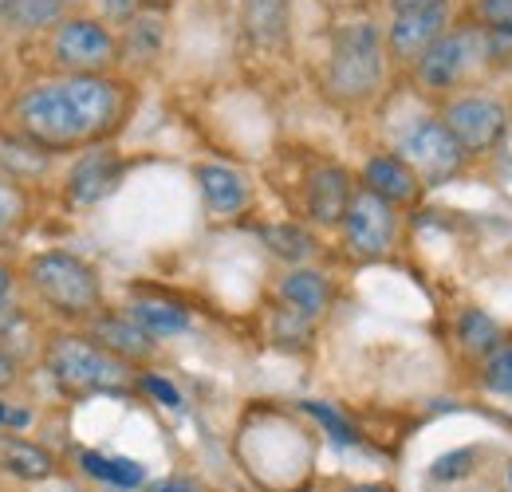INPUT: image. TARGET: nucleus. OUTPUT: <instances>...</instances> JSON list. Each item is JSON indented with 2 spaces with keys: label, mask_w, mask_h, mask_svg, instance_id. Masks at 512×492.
Here are the masks:
<instances>
[{
  "label": "nucleus",
  "mask_w": 512,
  "mask_h": 492,
  "mask_svg": "<svg viewBox=\"0 0 512 492\" xmlns=\"http://www.w3.org/2000/svg\"><path fill=\"white\" fill-rule=\"evenodd\" d=\"M127 115V95L107 75H67L36 83L12 103V126L36 150H75L103 142Z\"/></svg>",
  "instance_id": "1"
},
{
  "label": "nucleus",
  "mask_w": 512,
  "mask_h": 492,
  "mask_svg": "<svg viewBox=\"0 0 512 492\" xmlns=\"http://www.w3.org/2000/svg\"><path fill=\"white\" fill-rule=\"evenodd\" d=\"M383 83V36L375 24H347L335 32L327 60V91L339 103H367Z\"/></svg>",
  "instance_id": "2"
},
{
  "label": "nucleus",
  "mask_w": 512,
  "mask_h": 492,
  "mask_svg": "<svg viewBox=\"0 0 512 492\" xmlns=\"http://www.w3.org/2000/svg\"><path fill=\"white\" fill-rule=\"evenodd\" d=\"M28 280L36 296L67 319H91L103 308V284L95 268L71 252H40L28 264Z\"/></svg>",
  "instance_id": "3"
},
{
  "label": "nucleus",
  "mask_w": 512,
  "mask_h": 492,
  "mask_svg": "<svg viewBox=\"0 0 512 492\" xmlns=\"http://www.w3.org/2000/svg\"><path fill=\"white\" fill-rule=\"evenodd\" d=\"M48 370L67 394H119L130 390V367L91 339L60 335L48 347Z\"/></svg>",
  "instance_id": "4"
},
{
  "label": "nucleus",
  "mask_w": 512,
  "mask_h": 492,
  "mask_svg": "<svg viewBox=\"0 0 512 492\" xmlns=\"http://www.w3.org/2000/svg\"><path fill=\"white\" fill-rule=\"evenodd\" d=\"M398 158L418 174V182L430 185L457 178V170L465 166V150L457 146V138L449 134L442 119H422L406 126L398 138Z\"/></svg>",
  "instance_id": "5"
},
{
  "label": "nucleus",
  "mask_w": 512,
  "mask_h": 492,
  "mask_svg": "<svg viewBox=\"0 0 512 492\" xmlns=\"http://www.w3.org/2000/svg\"><path fill=\"white\" fill-rule=\"evenodd\" d=\"M485 56H489L485 32H477V28H446V36H438L434 48L414 63V75L430 91H449L473 71V63L485 60Z\"/></svg>",
  "instance_id": "6"
},
{
  "label": "nucleus",
  "mask_w": 512,
  "mask_h": 492,
  "mask_svg": "<svg viewBox=\"0 0 512 492\" xmlns=\"http://www.w3.org/2000/svg\"><path fill=\"white\" fill-rule=\"evenodd\" d=\"M398 237V209L371 189H359L343 217V245L359 260H383Z\"/></svg>",
  "instance_id": "7"
},
{
  "label": "nucleus",
  "mask_w": 512,
  "mask_h": 492,
  "mask_svg": "<svg viewBox=\"0 0 512 492\" xmlns=\"http://www.w3.org/2000/svg\"><path fill=\"white\" fill-rule=\"evenodd\" d=\"M442 123L457 138V146L469 154H489L509 134V107L489 95H461L442 111Z\"/></svg>",
  "instance_id": "8"
},
{
  "label": "nucleus",
  "mask_w": 512,
  "mask_h": 492,
  "mask_svg": "<svg viewBox=\"0 0 512 492\" xmlns=\"http://www.w3.org/2000/svg\"><path fill=\"white\" fill-rule=\"evenodd\" d=\"M52 60L71 75H99L119 60V44L99 20H64L52 36Z\"/></svg>",
  "instance_id": "9"
},
{
  "label": "nucleus",
  "mask_w": 512,
  "mask_h": 492,
  "mask_svg": "<svg viewBox=\"0 0 512 492\" xmlns=\"http://www.w3.org/2000/svg\"><path fill=\"white\" fill-rule=\"evenodd\" d=\"M446 36V4L438 8H410V12H394L390 32H386V48L394 60H422L434 40Z\"/></svg>",
  "instance_id": "10"
},
{
  "label": "nucleus",
  "mask_w": 512,
  "mask_h": 492,
  "mask_svg": "<svg viewBox=\"0 0 512 492\" xmlns=\"http://www.w3.org/2000/svg\"><path fill=\"white\" fill-rule=\"evenodd\" d=\"M119 178H123V158L115 150H107V146H95V150H87L71 166V174H67V201L87 209V205L103 201L119 185Z\"/></svg>",
  "instance_id": "11"
},
{
  "label": "nucleus",
  "mask_w": 512,
  "mask_h": 492,
  "mask_svg": "<svg viewBox=\"0 0 512 492\" xmlns=\"http://www.w3.org/2000/svg\"><path fill=\"white\" fill-rule=\"evenodd\" d=\"M351 178H347V170H339V166H323L312 174V182H308V217L316 221V225H343V217H347V205H351Z\"/></svg>",
  "instance_id": "12"
},
{
  "label": "nucleus",
  "mask_w": 512,
  "mask_h": 492,
  "mask_svg": "<svg viewBox=\"0 0 512 492\" xmlns=\"http://www.w3.org/2000/svg\"><path fill=\"white\" fill-rule=\"evenodd\" d=\"M363 189L379 193L390 205H410V201H418L422 182H418V174H414L398 154H375V158L363 166Z\"/></svg>",
  "instance_id": "13"
},
{
  "label": "nucleus",
  "mask_w": 512,
  "mask_h": 492,
  "mask_svg": "<svg viewBox=\"0 0 512 492\" xmlns=\"http://www.w3.org/2000/svg\"><path fill=\"white\" fill-rule=\"evenodd\" d=\"M197 185H201V197L213 217H237L249 205V185L229 166H217V162L197 166Z\"/></svg>",
  "instance_id": "14"
},
{
  "label": "nucleus",
  "mask_w": 512,
  "mask_h": 492,
  "mask_svg": "<svg viewBox=\"0 0 512 492\" xmlns=\"http://www.w3.org/2000/svg\"><path fill=\"white\" fill-rule=\"evenodd\" d=\"M280 304H284L288 315H296L300 323H312L331 304V284L323 280L320 272H312V268H296V272H288L280 280Z\"/></svg>",
  "instance_id": "15"
},
{
  "label": "nucleus",
  "mask_w": 512,
  "mask_h": 492,
  "mask_svg": "<svg viewBox=\"0 0 512 492\" xmlns=\"http://www.w3.org/2000/svg\"><path fill=\"white\" fill-rule=\"evenodd\" d=\"M91 335H95V343H99L103 351H111V355L123 359V363H138V359H150V355H154V339H150L130 315L95 319Z\"/></svg>",
  "instance_id": "16"
},
{
  "label": "nucleus",
  "mask_w": 512,
  "mask_h": 492,
  "mask_svg": "<svg viewBox=\"0 0 512 492\" xmlns=\"http://www.w3.org/2000/svg\"><path fill=\"white\" fill-rule=\"evenodd\" d=\"M288 12H292V0H245L241 4L245 32L260 48H276L288 36Z\"/></svg>",
  "instance_id": "17"
},
{
  "label": "nucleus",
  "mask_w": 512,
  "mask_h": 492,
  "mask_svg": "<svg viewBox=\"0 0 512 492\" xmlns=\"http://www.w3.org/2000/svg\"><path fill=\"white\" fill-rule=\"evenodd\" d=\"M0 465L24 481H48L56 473V457L24 437H12V433H0Z\"/></svg>",
  "instance_id": "18"
},
{
  "label": "nucleus",
  "mask_w": 512,
  "mask_h": 492,
  "mask_svg": "<svg viewBox=\"0 0 512 492\" xmlns=\"http://www.w3.org/2000/svg\"><path fill=\"white\" fill-rule=\"evenodd\" d=\"M127 315L150 339H170V335L190 331V311L170 304V300H134Z\"/></svg>",
  "instance_id": "19"
},
{
  "label": "nucleus",
  "mask_w": 512,
  "mask_h": 492,
  "mask_svg": "<svg viewBox=\"0 0 512 492\" xmlns=\"http://www.w3.org/2000/svg\"><path fill=\"white\" fill-rule=\"evenodd\" d=\"M457 343L469 351V355H481L489 359L497 347H501V327L489 311L481 308H465L457 315Z\"/></svg>",
  "instance_id": "20"
},
{
  "label": "nucleus",
  "mask_w": 512,
  "mask_h": 492,
  "mask_svg": "<svg viewBox=\"0 0 512 492\" xmlns=\"http://www.w3.org/2000/svg\"><path fill=\"white\" fill-rule=\"evenodd\" d=\"M8 28L16 32H44V28H60L64 24V4L60 0H12L8 16H4Z\"/></svg>",
  "instance_id": "21"
},
{
  "label": "nucleus",
  "mask_w": 512,
  "mask_h": 492,
  "mask_svg": "<svg viewBox=\"0 0 512 492\" xmlns=\"http://www.w3.org/2000/svg\"><path fill=\"white\" fill-rule=\"evenodd\" d=\"M79 461H83V469L95 477V481H103V485H111V489H138L142 485V469L127 461V457H103V453H79Z\"/></svg>",
  "instance_id": "22"
},
{
  "label": "nucleus",
  "mask_w": 512,
  "mask_h": 492,
  "mask_svg": "<svg viewBox=\"0 0 512 492\" xmlns=\"http://www.w3.org/2000/svg\"><path fill=\"white\" fill-rule=\"evenodd\" d=\"M260 237H264V245L272 248L276 256H284V260H304L312 252V237L300 225H272Z\"/></svg>",
  "instance_id": "23"
},
{
  "label": "nucleus",
  "mask_w": 512,
  "mask_h": 492,
  "mask_svg": "<svg viewBox=\"0 0 512 492\" xmlns=\"http://www.w3.org/2000/svg\"><path fill=\"white\" fill-rule=\"evenodd\" d=\"M123 48H127L130 56H142V60L158 56V48H162V24H158L154 16H134L127 24Z\"/></svg>",
  "instance_id": "24"
},
{
  "label": "nucleus",
  "mask_w": 512,
  "mask_h": 492,
  "mask_svg": "<svg viewBox=\"0 0 512 492\" xmlns=\"http://www.w3.org/2000/svg\"><path fill=\"white\" fill-rule=\"evenodd\" d=\"M485 386L497 394H512V339L485 359Z\"/></svg>",
  "instance_id": "25"
},
{
  "label": "nucleus",
  "mask_w": 512,
  "mask_h": 492,
  "mask_svg": "<svg viewBox=\"0 0 512 492\" xmlns=\"http://www.w3.org/2000/svg\"><path fill=\"white\" fill-rule=\"evenodd\" d=\"M477 20L489 32L512 36V0H477Z\"/></svg>",
  "instance_id": "26"
},
{
  "label": "nucleus",
  "mask_w": 512,
  "mask_h": 492,
  "mask_svg": "<svg viewBox=\"0 0 512 492\" xmlns=\"http://www.w3.org/2000/svg\"><path fill=\"white\" fill-rule=\"evenodd\" d=\"M24 213H28V201H24L20 185H12V182H4V178H0V229L20 225V221H24Z\"/></svg>",
  "instance_id": "27"
},
{
  "label": "nucleus",
  "mask_w": 512,
  "mask_h": 492,
  "mask_svg": "<svg viewBox=\"0 0 512 492\" xmlns=\"http://www.w3.org/2000/svg\"><path fill=\"white\" fill-rule=\"evenodd\" d=\"M304 410H308L312 418H320L323 426H327V433H331L339 445H355V441H359V433L351 430V426H347V422H343L335 410H327V406H320V402H304Z\"/></svg>",
  "instance_id": "28"
},
{
  "label": "nucleus",
  "mask_w": 512,
  "mask_h": 492,
  "mask_svg": "<svg viewBox=\"0 0 512 492\" xmlns=\"http://www.w3.org/2000/svg\"><path fill=\"white\" fill-rule=\"evenodd\" d=\"M138 386H142L146 394H154V402H162V406H182L178 386H174V382H166L162 374H142V378H138Z\"/></svg>",
  "instance_id": "29"
},
{
  "label": "nucleus",
  "mask_w": 512,
  "mask_h": 492,
  "mask_svg": "<svg viewBox=\"0 0 512 492\" xmlns=\"http://www.w3.org/2000/svg\"><path fill=\"white\" fill-rule=\"evenodd\" d=\"M28 422H32V410L12 406V402H0V433L28 430Z\"/></svg>",
  "instance_id": "30"
},
{
  "label": "nucleus",
  "mask_w": 512,
  "mask_h": 492,
  "mask_svg": "<svg viewBox=\"0 0 512 492\" xmlns=\"http://www.w3.org/2000/svg\"><path fill=\"white\" fill-rule=\"evenodd\" d=\"M103 12H107V20H115V24H130V20L138 16V0H103Z\"/></svg>",
  "instance_id": "31"
},
{
  "label": "nucleus",
  "mask_w": 512,
  "mask_h": 492,
  "mask_svg": "<svg viewBox=\"0 0 512 492\" xmlns=\"http://www.w3.org/2000/svg\"><path fill=\"white\" fill-rule=\"evenodd\" d=\"M142 492H201V485L193 477H162V481H150Z\"/></svg>",
  "instance_id": "32"
},
{
  "label": "nucleus",
  "mask_w": 512,
  "mask_h": 492,
  "mask_svg": "<svg viewBox=\"0 0 512 492\" xmlns=\"http://www.w3.org/2000/svg\"><path fill=\"white\" fill-rule=\"evenodd\" d=\"M16 323H20V308H16L12 292H8V296H0V335H8Z\"/></svg>",
  "instance_id": "33"
},
{
  "label": "nucleus",
  "mask_w": 512,
  "mask_h": 492,
  "mask_svg": "<svg viewBox=\"0 0 512 492\" xmlns=\"http://www.w3.org/2000/svg\"><path fill=\"white\" fill-rule=\"evenodd\" d=\"M12 382H16V359L0 347V390H4V386H12Z\"/></svg>",
  "instance_id": "34"
},
{
  "label": "nucleus",
  "mask_w": 512,
  "mask_h": 492,
  "mask_svg": "<svg viewBox=\"0 0 512 492\" xmlns=\"http://www.w3.org/2000/svg\"><path fill=\"white\" fill-rule=\"evenodd\" d=\"M390 4H394V12H410V8H438L446 0H390Z\"/></svg>",
  "instance_id": "35"
},
{
  "label": "nucleus",
  "mask_w": 512,
  "mask_h": 492,
  "mask_svg": "<svg viewBox=\"0 0 512 492\" xmlns=\"http://www.w3.org/2000/svg\"><path fill=\"white\" fill-rule=\"evenodd\" d=\"M8 292H12V272L0 268V296H8Z\"/></svg>",
  "instance_id": "36"
},
{
  "label": "nucleus",
  "mask_w": 512,
  "mask_h": 492,
  "mask_svg": "<svg viewBox=\"0 0 512 492\" xmlns=\"http://www.w3.org/2000/svg\"><path fill=\"white\" fill-rule=\"evenodd\" d=\"M347 492H390V489H383V485H359V489H347Z\"/></svg>",
  "instance_id": "37"
},
{
  "label": "nucleus",
  "mask_w": 512,
  "mask_h": 492,
  "mask_svg": "<svg viewBox=\"0 0 512 492\" xmlns=\"http://www.w3.org/2000/svg\"><path fill=\"white\" fill-rule=\"evenodd\" d=\"M138 4H146V8H166V4H174V0H138Z\"/></svg>",
  "instance_id": "38"
},
{
  "label": "nucleus",
  "mask_w": 512,
  "mask_h": 492,
  "mask_svg": "<svg viewBox=\"0 0 512 492\" xmlns=\"http://www.w3.org/2000/svg\"><path fill=\"white\" fill-rule=\"evenodd\" d=\"M8 8H12V0H0V20L8 16Z\"/></svg>",
  "instance_id": "39"
},
{
  "label": "nucleus",
  "mask_w": 512,
  "mask_h": 492,
  "mask_svg": "<svg viewBox=\"0 0 512 492\" xmlns=\"http://www.w3.org/2000/svg\"><path fill=\"white\" fill-rule=\"evenodd\" d=\"M60 4H71V0H60Z\"/></svg>",
  "instance_id": "40"
}]
</instances>
